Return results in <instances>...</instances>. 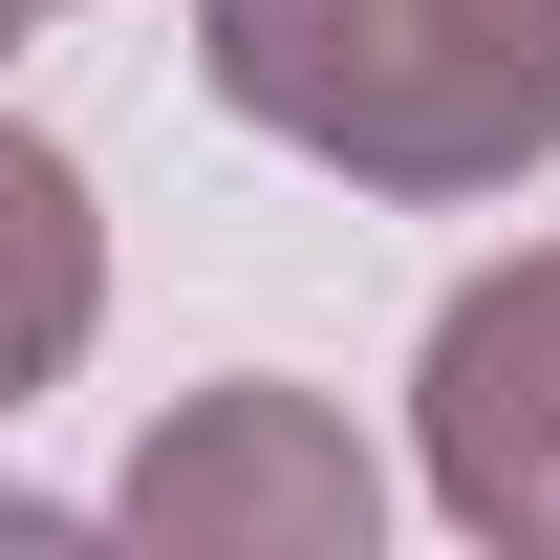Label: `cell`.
<instances>
[{
	"label": "cell",
	"instance_id": "1",
	"mask_svg": "<svg viewBox=\"0 0 560 560\" xmlns=\"http://www.w3.org/2000/svg\"><path fill=\"white\" fill-rule=\"evenodd\" d=\"M195 66L366 195H517L560 151V0H195Z\"/></svg>",
	"mask_w": 560,
	"mask_h": 560
},
{
	"label": "cell",
	"instance_id": "2",
	"mask_svg": "<svg viewBox=\"0 0 560 560\" xmlns=\"http://www.w3.org/2000/svg\"><path fill=\"white\" fill-rule=\"evenodd\" d=\"M108 517L173 539V560H366L388 539V475H366V431L324 410V388H195V410L108 475Z\"/></svg>",
	"mask_w": 560,
	"mask_h": 560
},
{
	"label": "cell",
	"instance_id": "3",
	"mask_svg": "<svg viewBox=\"0 0 560 560\" xmlns=\"http://www.w3.org/2000/svg\"><path fill=\"white\" fill-rule=\"evenodd\" d=\"M410 410H431V495H453L495 560H560V237L495 259V280H453Z\"/></svg>",
	"mask_w": 560,
	"mask_h": 560
},
{
	"label": "cell",
	"instance_id": "4",
	"mask_svg": "<svg viewBox=\"0 0 560 560\" xmlns=\"http://www.w3.org/2000/svg\"><path fill=\"white\" fill-rule=\"evenodd\" d=\"M86 324H108V215H86V173L44 130H0V410L66 388Z\"/></svg>",
	"mask_w": 560,
	"mask_h": 560
},
{
	"label": "cell",
	"instance_id": "5",
	"mask_svg": "<svg viewBox=\"0 0 560 560\" xmlns=\"http://www.w3.org/2000/svg\"><path fill=\"white\" fill-rule=\"evenodd\" d=\"M0 22H44V0H0Z\"/></svg>",
	"mask_w": 560,
	"mask_h": 560
},
{
	"label": "cell",
	"instance_id": "6",
	"mask_svg": "<svg viewBox=\"0 0 560 560\" xmlns=\"http://www.w3.org/2000/svg\"><path fill=\"white\" fill-rule=\"evenodd\" d=\"M0 44H22V22H0Z\"/></svg>",
	"mask_w": 560,
	"mask_h": 560
}]
</instances>
